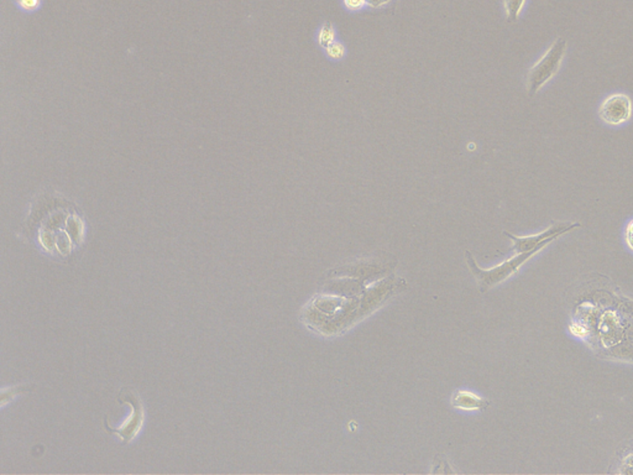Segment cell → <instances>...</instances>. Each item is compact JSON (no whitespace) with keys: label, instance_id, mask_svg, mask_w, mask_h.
Listing matches in <instances>:
<instances>
[{"label":"cell","instance_id":"6da1fadb","mask_svg":"<svg viewBox=\"0 0 633 475\" xmlns=\"http://www.w3.org/2000/svg\"><path fill=\"white\" fill-rule=\"evenodd\" d=\"M566 40L558 37L546 53L540 58V61L530 67L527 73V91L530 97H533L559 72L563 58L566 56Z\"/></svg>","mask_w":633,"mask_h":475},{"label":"cell","instance_id":"7a4b0ae2","mask_svg":"<svg viewBox=\"0 0 633 475\" xmlns=\"http://www.w3.org/2000/svg\"><path fill=\"white\" fill-rule=\"evenodd\" d=\"M542 249L543 248H537L535 250L527 252V253L517 254L510 260H506L504 263H500L490 270L480 269L478 263H475L473 255L469 252H466V261H468L469 269L471 270V273L479 284L480 289L484 292L486 289L494 287L495 285L500 284L507 278H510L511 275L515 274L516 271H518L526 261H528L532 256H535V254L541 252Z\"/></svg>","mask_w":633,"mask_h":475},{"label":"cell","instance_id":"3957f363","mask_svg":"<svg viewBox=\"0 0 633 475\" xmlns=\"http://www.w3.org/2000/svg\"><path fill=\"white\" fill-rule=\"evenodd\" d=\"M120 403H129L130 406L133 408V412L118 429H110L107 424V429L110 434H117L118 437H120L124 443H131L143 429L145 421L144 408H143V403H141L139 396L128 389H124L123 391L120 393Z\"/></svg>","mask_w":633,"mask_h":475},{"label":"cell","instance_id":"277c9868","mask_svg":"<svg viewBox=\"0 0 633 475\" xmlns=\"http://www.w3.org/2000/svg\"><path fill=\"white\" fill-rule=\"evenodd\" d=\"M580 227L579 223H556L552 227L546 229L544 232L538 233L535 235H527V237H516L510 233L504 232L506 237L512 240V250L516 254L527 253L537 248H546V245L553 242L554 239L561 237V234L570 232L574 228Z\"/></svg>","mask_w":633,"mask_h":475},{"label":"cell","instance_id":"5b68a950","mask_svg":"<svg viewBox=\"0 0 633 475\" xmlns=\"http://www.w3.org/2000/svg\"><path fill=\"white\" fill-rule=\"evenodd\" d=\"M632 99L626 93H613L603 99L599 108V117L605 124L611 126L627 123L632 117Z\"/></svg>","mask_w":633,"mask_h":475},{"label":"cell","instance_id":"8992f818","mask_svg":"<svg viewBox=\"0 0 633 475\" xmlns=\"http://www.w3.org/2000/svg\"><path fill=\"white\" fill-rule=\"evenodd\" d=\"M452 403L455 408L462 410H484L490 405V401L480 398L475 393L465 390H458L453 393Z\"/></svg>","mask_w":633,"mask_h":475},{"label":"cell","instance_id":"52a82bcc","mask_svg":"<svg viewBox=\"0 0 633 475\" xmlns=\"http://www.w3.org/2000/svg\"><path fill=\"white\" fill-rule=\"evenodd\" d=\"M525 3L526 0H504V11L509 22H514L518 19Z\"/></svg>","mask_w":633,"mask_h":475},{"label":"cell","instance_id":"ba28073f","mask_svg":"<svg viewBox=\"0 0 633 475\" xmlns=\"http://www.w3.org/2000/svg\"><path fill=\"white\" fill-rule=\"evenodd\" d=\"M335 41V30L334 26L332 22H325V25L320 27V34H318V42L322 47L329 46L330 44Z\"/></svg>","mask_w":633,"mask_h":475},{"label":"cell","instance_id":"9c48e42d","mask_svg":"<svg viewBox=\"0 0 633 475\" xmlns=\"http://www.w3.org/2000/svg\"><path fill=\"white\" fill-rule=\"evenodd\" d=\"M325 52L332 60H341L345 56V47L341 42L334 41L325 48Z\"/></svg>","mask_w":633,"mask_h":475},{"label":"cell","instance_id":"30bf717a","mask_svg":"<svg viewBox=\"0 0 633 475\" xmlns=\"http://www.w3.org/2000/svg\"><path fill=\"white\" fill-rule=\"evenodd\" d=\"M15 3L24 11H35L41 6V0H15Z\"/></svg>","mask_w":633,"mask_h":475},{"label":"cell","instance_id":"8fae6325","mask_svg":"<svg viewBox=\"0 0 633 475\" xmlns=\"http://www.w3.org/2000/svg\"><path fill=\"white\" fill-rule=\"evenodd\" d=\"M344 6L351 11H360L367 6V0H344Z\"/></svg>","mask_w":633,"mask_h":475},{"label":"cell","instance_id":"7c38bea8","mask_svg":"<svg viewBox=\"0 0 633 475\" xmlns=\"http://www.w3.org/2000/svg\"><path fill=\"white\" fill-rule=\"evenodd\" d=\"M625 242L627 244L628 248L633 252V221L628 223L627 227L625 229Z\"/></svg>","mask_w":633,"mask_h":475},{"label":"cell","instance_id":"4fadbf2b","mask_svg":"<svg viewBox=\"0 0 633 475\" xmlns=\"http://www.w3.org/2000/svg\"><path fill=\"white\" fill-rule=\"evenodd\" d=\"M570 330H572L573 334H575L577 337H584L587 334V330L582 325H573Z\"/></svg>","mask_w":633,"mask_h":475},{"label":"cell","instance_id":"5bb4252c","mask_svg":"<svg viewBox=\"0 0 633 475\" xmlns=\"http://www.w3.org/2000/svg\"><path fill=\"white\" fill-rule=\"evenodd\" d=\"M392 0H367V4L374 8H380V6H386Z\"/></svg>","mask_w":633,"mask_h":475}]
</instances>
